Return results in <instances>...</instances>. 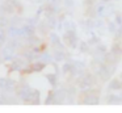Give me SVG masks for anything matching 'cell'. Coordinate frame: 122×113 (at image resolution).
<instances>
[{"label":"cell","mask_w":122,"mask_h":113,"mask_svg":"<svg viewBox=\"0 0 122 113\" xmlns=\"http://www.w3.org/2000/svg\"><path fill=\"white\" fill-rule=\"evenodd\" d=\"M112 50L122 54V26L119 28V30L117 32L116 37H114L113 45H112Z\"/></svg>","instance_id":"6da1fadb"},{"label":"cell","mask_w":122,"mask_h":113,"mask_svg":"<svg viewBox=\"0 0 122 113\" xmlns=\"http://www.w3.org/2000/svg\"><path fill=\"white\" fill-rule=\"evenodd\" d=\"M121 58H122L121 53H117V51H113V50H112V51L106 55V63L110 65V66H116L117 63L121 60Z\"/></svg>","instance_id":"7a4b0ae2"},{"label":"cell","mask_w":122,"mask_h":113,"mask_svg":"<svg viewBox=\"0 0 122 113\" xmlns=\"http://www.w3.org/2000/svg\"><path fill=\"white\" fill-rule=\"evenodd\" d=\"M109 88L110 89H114V91H118V89H122V80L121 79H113L109 84Z\"/></svg>","instance_id":"3957f363"},{"label":"cell","mask_w":122,"mask_h":113,"mask_svg":"<svg viewBox=\"0 0 122 113\" xmlns=\"http://www.w3.org/2000/svg\"><path fill=\"white\" fill-rule=\"evenodd\" d=\"M108 104H122V99L118 96H114V95H110L108 97Z\"/></svg>","instance_id":"277c9868"}]
</instances>
